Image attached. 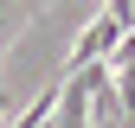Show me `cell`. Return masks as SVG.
Wrapping results in <instances>:
<instances>
[{
    "instance_id": "6da1fadb",
    "label": "cell",
    "mask_w": 135,
    "mask_h": 128,
    "mask_svg": "<svg viewBox=\"0 0 135 128\" xmlns=\"http://www.w3.org/2000/svg\"><path fill=\"white\" fill-rule=\"evenodd\" d=\"M52 128H90V64L64 71V83L52 96Z\"/></svg>"
},
{
    "instance_id": "7a4b0ae2",
    "label": "cell",
    "mask_w": 135,
    "mask_h": 128,
    "mask_svg": "<svg viewBox=\"0 0 135 128\" xmlns=\"http://www.w3.org/2000/svg\"><path fill=\"white\" fill-rule=\"evenodd\" d=\"M116 39H122V26H116L109 13H103V19H90V26L77 32V45H71V58H64V71H84V64H103V58L116 51Z\"/></svg>"
},
{
    "instance_id": "3957f363",
    "label": "cell",
    "mask_w": 135,
    "mask_h": 128,
    "mask_svg": "<svg viewBox=\"0 0 135 128\" xmlns=\"http://www.w3.org/2000/svg\"><path fill=\"white\" fill-rule=\"evenodd\" d=\"M109 19L122 26V32H135V0H109Z\"/></svg>"
}]
</instances>
